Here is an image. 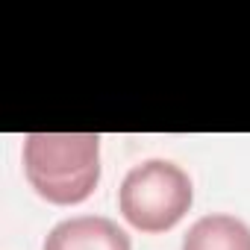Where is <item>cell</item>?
<instances>
[{
	"label": "cell",
	"instance_id": "cell-1",
	"mask_svg": "<svg viewBox=\"0 0 250 250\" xmlns=\"http://www.w3.org/2000/svg\"><path fill=\"white\" fill-rule=\"evenodd\" d=\"M24 174L47 203L77 206L100 183V136L30 133L24 139Z\"/></svg>",
	"mask_w": 250,
	"mask_h": 250
},
{
	"label": "cell",
	"instance_id": "cell-2",
	"mask_svg": "<svg viewBox=\"0 0 250 250\" xmlns=\"http://www.w3.org/2000/svg\"><path fill=\"white\" fill-rule=\"evenodd\" d=\"M191 177L168 159H147L130 168L118 191L124 221L142 232H165L177 227L191 209Z\"/></svg>",
	"mask_w": 250,
	"mask_h": 250
},
{
	"label": "cell",
	"instance_id": "cell-3",
	"mask_svg": "<svg viewBox=\"0 0 250 250\" xmlns=\"http://www.w3.org/2000/svg\"><path fill=\"white\" fill-rule=\"evenodd\" d=\"M44 250H133V244L115 221L100 215H80L59 221L47 232Z\"/></svg>",
	"mask_w": 250,
	"mask_h": 250
},
{
	"label": "cell",
	"instance_id": "cell-4",
	"mask_svg": "<svg viewBox=\"0 0 250 250\" xmlns=\"http://www.w3.org/2000/svg\"><path fill=\"white\" fill-rule=\"evenodd\" d=\"M183 250H250V227L235 215H203L188 227Z\"/></svg>",
	"mask_w": 250,
	"mask_h": 250
}]
</instances>
